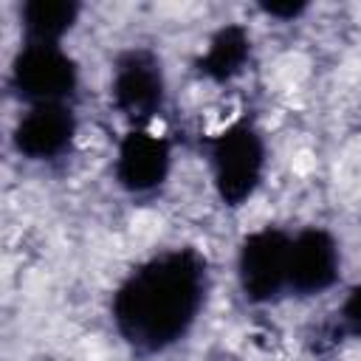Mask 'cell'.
I'll use <instances>...</instances> for the list:
<instances>
[{"label": "cell", "mask_w": 361, "mask_h": 361, "mask_svg": "<svg viewBox=\"0 0 361 361\" xmlns=\"http://www.w3.org/2000/svg\"><path fill=\"white\" fill-rule=\"evenodd\" d=\"M209 290V262L192 248H166L138 262L113 290L110 316L118 336L141 355L178 344L197 322Z\"/></svg>", "instance_id": "1"}, {"label": "cell", "mask_w": 361, "mask_h": 361, "mask_svg": "<svg viewBox=\"0 0 361 361\" xmlns=\"http://www.w3.org/2000/svg\"><path fill=\"white\" fill-rule=\"evenodd\" d=\"M268 149L251 121H234L209 141V172L223 206H243L262 183Z\"/></svg>", "instance_id": "2"}, {"label": "cell", "mask_w": 361, "mask_h": 361, "mask_svg": "<svg viewBox=\"0 0 361 361\" xmlns=\"http://www.w3.org/2000/svg\"><path fill=\"white\" fill-rule=\"evenodd\" d=\"M79 87V65L62 45L25 42L11 62V90L31 104H71Z\"/></svg>", "instance_id": "3"}, {"label": "cell", "mask_w": 361, "mask_h": 361, "mask_svg": "<svg viewBox=\"0 0 361 361\" xmlns=\"http://www.w3.org/2000/svg\"><path fill=\"white\" fill-rule=\"evenodd\" d=\"M290 234L276 226H262L243 237L237 251V282L248 302L265 305L288 290Z\"/></svg>", "instance_id": "4"}, {"label": "cell", "mask_w": 361, "mask_h": 361, "mask_svg": "<svg viewBox=\"0 0 361 361\" xmlns=\"http://www.w3.org/2000/svg\"><path fill=\"white\" fill-rule=\"evenodd\" d=\"M113 107L135 127L155 118L166 102V76L161 59L149 48L124 51L110 76Z\"/></svg>", "instance_id": "5"}, {"label": "cell", "mask_w": 361, "mask_h": 361, "mask_svg": "<svg viewBox=\"0 0 361 361\" xmlns=\"http://www.w3.org/2000/svg\"><path fill=\"white\" fill-rule=\"evenodd\" d=\"M172 169V147L164 135H155L144 127H133L116 149V180L130 195H152L158 192Z\"/></svg>", "instance_id": "6"}, {"label": "cell", "mask_w": 361, "mask_h": 361, "mask_svg": "<svg viewBox=\"0 0 361 361\" xmlns=\"http://www.w3.org/2000/svg\"><path fill=\"white\" fill-rule=\"evenodd\" d=\"M341 251L336 237L310 226L290 234V259H288V290L299 296H319L338 282Z\"/></svg>", "instance_id": "7"}, {"label": "cell", "mask_w": 361, "mask_h": 361, "mask_svg": "<svg viewBox=\"0 0 361 361\" xmlns=\"http://www.w3.org/2000/svg\"><path fill=\"white\" fill-rule=\"evenodd\" d=\"M76 116L71 104H31L14 127V149L28 161H54L71 149Z\"/></svg>", "instance_id": "8"}, {"label": "cell", "mask_w": 361, "mask_h": 361, "mask_svg": "<svg viewBox=\"0 0 361 361\" xmlns=\"http://www.w3.org/2000/svg\"><path fill=\"white\" fill-rule=\"evenodd\" d=\"M248 59H251V34H248V28L240 25V23H228V25L217 28L209 37L206 51L200 54L195 68L203 79L226 85V82L237 79L245 71Z\"/></svg>", "instance_id": "9"}, {"label": "cell", "mask_w": 361, "mask_h": 361, "mask_svg": "<svg viewBox=\"0 0 361 361\" xmlns=\"http://www.w3.org/2000/svg\"><path fill=\"white\" fill-rule=\"evenodd\" d=\"M82 6L76 0H28L20 8V25L25 42L59 45L62 37L76 25Z\"/></svg>", "instance_id": "10"}, {"label": "cell", "mask_w": 361, "mask_h": 361, "mask_svg": "<svg viewBox=\"0 0 361 361\" xmlns=\"http://www.w3.org/2000/svg\"><path fill=\"white\" fill-rule=\"evenodd\" d=\"M336 324L341 327L344 336L361 338V282H355L347 290V296H344V302L338 307V322Z\"/></svg>", "instance_id": "11"}, {"label": "cell", "mask_w": 361, "mask_h": 361, "mask_svg": "<svg viewBox=\"0 0 361 361\" xmlns=\"http://www.w3.org/2000/svg\"><path fill=\"white\" fill-rule=\"evenodd\" d=\"M307 6L305 3H265L262 11L268 17H276V20H296Z\"/></svg>", "instance_id": "12"}]
</instances>
